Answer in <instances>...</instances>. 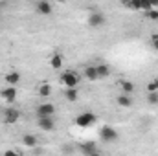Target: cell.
<instances>
[{
	"label": "cell",
	"instance_id": "obj_1",
	"mask_svg": "<svg viewBox=\"0 0 158 156\" xmlns=\"http://www.w3.org/2000/svg\"><path fill=\"white\" fill-rule=\"evenodd\" d=\"M99 138L105 142V143H114V142H118L119 134L116 129H112V127H109V125H105V127H101V130H99Z\"/></svg>",
	"mask_w": 158,
	"mask_h": 156
},
{
	"label": "cell",
	"instance_id": "obj_2",
	"mask_svg": "<svg viewBox=\"0 0 158 156\" xmlns=\"http://www.w3.org/2000/svg\"><path fill=\"white\" fill-rule=\"evenodd\" d=\"M35 114H37V117H53L55 107H53V103H40L35 109Z\"/></svg>",
	"mask_w": 158,
	"mask_h": 156
},
{
	"label": "cell",
	"instance_id": "obj_3",
	"mask_svg": "<svg viewBox=\"0 0 158 156\" xmlns=\"http://www.w3.org/2000/svg\"><path fill=\"white\" fill-rule=\"evenodd\" d=\"M61 83L66 86V88H76L79 84V77H77V74L76 72H64L63 76H61Z\"/></svg>",
	"mask_w": 158,
	"mask_h": 156
},
{
	"label": "cell",
	"instance_id": "obj_4",
	"mask_svg": "<svg viewBox=\"0 0 158 156\" xmlns=\"http://www.w3.org/2000/svg\"><path fill=\"white\" fill-rule=\"evenodd\" d=\"M96 114H92V112H83V114H79L77 119H76V123H77L79 127H90V125H94L96 123Z\"/></svg>",
	"mask_w": 158,
	"mask_h": 156
},
{
	"label": "cell",
	"instance_id": "obj_5",
	"mask_svg": "<svg viewBox=\"0 0 158 156\" xmlns=\"http://www.w3.org/2000/svg\"><path fill=\"white\" fill-rule=\"evenodd\" d=\"M105 15L101 13V11H92L90 15H88V24L92 26V28H101L103 24H105Z\"/></svg>",
	"mask_w": 158,
	"mask_h": 156
},
{
	"label": "cell",
	"instance_id": "obj_6",
	"mask_svg": "<svg viewBox=\"0 0 158 156\" xmlns=\"http://www.w3.org/2000/svg\"><path fill=\"white\" fill-rule=\"evenodd\" d=\"M20 119V110L19 109H6L4 110V121L7 123V125H13V123H17Z\"/></svg>",
	"mask_w": 158,
	"mask_h": 156
},
{
	"label": "cell",
	"instance_id": "obj_7",
	"mask_svg": "<svg viewBox=\"0 0 158 156\" xmlns=\"http://www.w3.org/2000/svg\"><path fill=\"white\" fill-rule=\"evenodd\" d=\"M37 125H39L42 130L52 132L55 129V119L53 117H37Z\"/></svg>",
	"mask_w": 158,
	"mask_h": 156
},
{
	"label": "cell",
	"instance_id": "obj_8",
	"mask_svg": "<svg viewBox=\"0 0 158 156\" xmlns=\"http://www.w3.org/2000/svg\"><path fill=\"white\" fill-rule=\"evenodd\" d=\"M0 97L2 99H6V101H15L17 99V88H13V86H7V88H0Z\"/></svg>",
	"mask_w": 158,
	"mask_h": 156
},
{
	"label": "cell",
	"instance_id": "obj_9",
	"mask_svg": "<svg viewBox=\"0 0 158 156\" xmlns=\"http://www.w3.org/2000/svg\"><path fill=\"white\" fill-rule=\"evenodd\" d=\"M79 151H81L85 156H92L94 153H98L94 142H85V143H81V145H79Z\"/></svg>",
	"mask_w": 158,
	"mask_h": 156
},
{
	"label": "cell",
	"instance_id": "obj_10",
	"mask_svg": "<svg viewBox=\"0 0 158 156\" xmlns=\"http://www.w3.org/2000/svg\"><path fill=\"white\" fill-rule=\"evenodd\" d=\"M22 143H24L26 147L35 149V147L39 145V138H37L35 134H24V136H22Z\"/></svg>",
	"mask_w": 158,
	"mask_h": 156
},
{
	"label": "cell",
	"instance_id": "obj_11",
	"mask_svg": "<svg viewBox=\"0 0 158 156\" xmlns=\"http://www.w3.org/2000/svg\"><path fill=\"white\" fill-rule=\"evenodd\" d=\"M37 11H39L40 15H52L53 6L50 2H46V0H40V2H37Z\"/></svg>",
	"mask_w": 158,
	"mask_h": 156
},
{
	"label": "cell",
	"instance_id": "obj_12",
	"mask_svg": "<svg viewBox=\"0 0 158 156\" xmlns=\"http://www.w3.org/2000/svg\"><path fill=\"white\" fill-rule=\"evenodd\" d=\"M63 63H64V59H63V55H61V53H53V55L50 57V66H52L53 70L63 68Z\"/></svg>",
	"mask_w": 158,
	"mask_h": 156
},
{
	"label": "cell",
	"instance_id": "obj_13",
	"mask_svg": "<svg viewBox=\"0 0 158 156\" xmlns=\"http://www.w3.org/2000/svg\"><path fill=\"white\" fill-rule=\"evenodd\" d=\"M64 99L70 101V103H76V101L79 99L77 88H66V90H64Z\"/></svg>",
	"mask_w": 158,
	"mask_h": 156
},
{
	"label": "cell",
	"instance_id": "obj_14",
	"mask_svg": "<svg viewBox=\"0 0 158 156\" xmlns=\"http://www.w3.org/2000/svg\"><path fill=\"white\" fill-rule=\"evenodd\" d=\"M6 83H7L9 86L19 84V83H20V74H19V72H9V74H6Z\"/></svg>",
	"mask_w": 158,
	"mask_h": 156
},
{
	"label": "cell",
	"instance_id": "obj_15",
	"mask_svg": "<svg viewBox=\"0 0 158 156\" xmlns=\"http://www.w3.org/2000/svg\"><path fill=\"white\" fill-rule=\"evenodd\" d=\"M119 86H121V94H125V96H131L134 92V88H136L132 81H121Z\"/></svg>",
	"mask_w": 158,
	"mask_h": 156
},
{
	"label": "cell",
	"instance_id": "obj_16",
	"mask_svg": "<svg viewBox=\"0 0 158 156\" xmlns=\"http://www.w3.org/2000/svg\"><path fill=\"white\" fill-rule=\"evenodd\" d=\"M116 103H118L119 107H123V109H129L132 105V99L129 96H125V94H119L118 97H116Z\"/></svg>",
	"mask_w": 158,
	"mask_h": 156
},
{
	"label": "cell",
	"instance_id": "obj_17",
	"mask_svg": "<svg viewBox=\"0 0 158 156\" xmlns=\"http://www.w3.org/2000/svg\"><path fill=\"white\" fill-rule=\"evenodd\" d=\"M83 74H85V77L88 79V81H96L98 77V70H96V66H86L85 70H83Z\"/></svg>",
	"mask_w": 158,
	"mask_h": 156
},
{
	"label": "cell",
	"instance_id": "obj_18",
	"mask_svg": "<svg viewBox=\"0 0 158 156\" xmlns=\"http://www.w3.org/2000/svg\"><path fill=\"white\" fill-rule=\"evenodd\" d=\"M96 70H98V77H109L110 76V66L109 64H98L96 66Z\"/></svg>",
	"mask_w": 158,
	"mask_h": 156
},
{
	"label": "cell",
	"instance_id": "obj_19",
	"mask_svg": "<svg viewBox=\"0 0 158 156\" xmlns=\"http://www.w3.org/2000/svg\"><path fill=\"white\" fill-rule=\"evenodd\" d=\"M39 96L40 97H50V96H52V86H50L48 83H44V84L39 86Z\"/></svg>",
	"mask_w": 158,
	"mask_h": 156
},
{
	"label": "cell",
	"instance_id": "obj_20",
	"mask_svg": "<svg viewBox=\"0 0 158 156\" xmlns=\"http://www.w3.org/2000/svg\"><path fill=\"white\" fill-rule=\"evenodd\" d=\"M147 94H153V92H158V81L155 79V81H151V83H147Z\"/></svg>",
	"mask_w": 158,
	"mask_h": 156
},
{
	"label": "cell",
	"instance_id": "obj_21",
	"mask_svg": "<svg viewBox=\"0 0 158 156\" xmlns=\"http://www.w3.org/2000/svg\"><path fill=\"white\" fill-rule=\"evenodd\" d=\"M147 103H149V105H158V92L147 94Z\"/></svg>",
	"mask_w": 158,
	"mask_h": 156
},
{
	"label": "cell",
	"instance_id": "obj_22",
	"mask_svg": "<svg viewBox=\"0 0 158 156\" xmlns=\"http://www.w3.org/2000/svg\"><path fill=\"white\" fill-rule=\"evenodd\" d=\"M145 17H147V18H151V20H158V11H156V7L149 9V11L145 13Z\"/></svg>",
	"mask_w": 158,
	"mask_h": 156
},
{
	"label": "cell",
	"instance_id": "obj_23",
	"mask_svg": "<svg viewBox=\"0 0 158 156\" xmlns=\"http://www.w3.org/2000/svg\"><path fill=\"white\" fill-rule=\"evenodd\" d=\"M127 7H131V9H142V2H138V0H134V2H129L127 4Z\"/></svg>",
	"mask_w": 158,
	"mask_h": 156
},
{
	"label": "cell",
	"instance_id": "obj_24",
	"mask_svg": "<svg viewBox=\"0 0 158 156\" xmlns=\"http://www.w3.org/2000/svg\"><path fill=\"white\" fill-rule=\"evenodd\" d=\"M151 46H153V50L158 51V35H153L151 37Z\"/></svg>",
	"mask_w": 158,
	"mask_h": 156
},
{
	"label": "cell",
	"instance_id": "obj_25",
	"mask_svg": "<svg viewBox=\"0 0 158 156\" xmlns=\"http://www.w3.org/2000/svg\"><path fill=\"white\" fill-rule=\"evenodd\" d=\"M142 9L147 13L149 9H153V4H151V2H142Z\"/></svg>",
	"mask_w": 158,
	"mask_h": 156
},
{
	"label": "cell",
	"instance_id": "obj_26",
	"mask_svg": "<svg viewBox=\"0 0 158 156\" xmlns=\"http://www.w3.org/2000/svg\"><path fill=\"white\" fill-rule=\"evenodd\" d=\"M4 156H22V153H17V151H11V149H9V151L4 153Z\"/></svg>",
	"mask_w": 158,
	"mask_h": 156
},
{
	"label": "cell",
	"instance_id": "obj_27",
	"mask_svg": "<svg viewBox=\"0 0 158 156\" xmlns=\"http://www.w3.org/2000/svg\"><path fill=\"white\" fill-rule=\"evenodd\" d=\"M92 156H101V154H99V153H94V154H92Z\"/></svg>",
	"mask_w": 158,
	"mask_h": 156
},
{
	"label": "cell",
	"instance_id": "obj_28",
	"mask_svg": "<svg viewBox=\"0 0 158 156\" xmlns=\"http://www.w3.org/2000/svg\"><path fill=\"white\" fill-rule=\"evenodd\" d=\"M156 11H158V2H156Z\"/></svg>",
	"mask_w": 158,
	"mask_h": 156
}]
</instances>
